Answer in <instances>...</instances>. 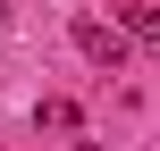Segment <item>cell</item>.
I'll return each mask as SVG.
<instances>
[{
	"label": "cell",
	"mask_w": 160,
	"mask_h": 151,
	"mask_svg": "<svg viewBox=\"0 0 160 151\" xmlns=\"http://www.w3.org/2000/svg\"><path fill=\"white\" fill-rule=\"evenodd\" d=\"M34 126H51V134H68V126H76V101H42V109H34Z\"/></svg>",
	"instance_id": "3957f363"
},
{
	"label": "cell",
	"mask_w": 160,
	"mask_h": 151,
	"mask_svg": "<svg viewBox=\"0 0 160 151\" xmlns=\"http://www.w3.org/2000/svg\"><path fill=\"white\" fill-rule=\"evenodd\" d=\"M76 50L93 67H127V25H101V17H76Z\"/></svg>",
	"instance_id": "6da1fadb"
},
{
	"label": "cell",
	"mask_w": 160,
	"mask_h": 151,
	"mask_svg": "<svg viewBox=\"0 0 160 151\" xmlns=\"http://www.w3.org/2000/svg\"><path fill=\"white\" fill-rule=\"evenodd\" d=\"M127 42H152L160 50V8H127Z\"/></svg>",
	"instance_id": "7a4b0ae2"
}]
</instances>
